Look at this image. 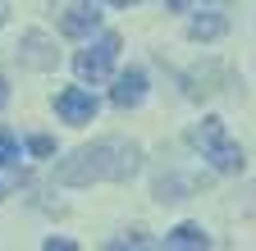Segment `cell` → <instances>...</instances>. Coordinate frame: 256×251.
<instances>
[{
    "label": "cell",
    "mask_w": 256,
    "mask_h": 251,
    "mask_svg": "<svg viewBox=\"0 0 256 251\" xmlns=\"http://www.w3.org/2000/svg\"><path fill=\"white\" fill-rule=\"evenodd\" d=\"M142 165V151L138 142H124V137H101L92 146H78L69 160H60L55 183L64 187H92V183H124L133 178Z\"/></svg>",
    "instance_id": "6da1fadb"
},
{
    "label": "cell",
    "mask_w": 256,
    "mask_h": 251,
    "mask_svg": "<svg viewBox=\"0 0 256 251\" xmlns=\"http://www.w3.org/2000/svg\"><path fill=\"white\" fill-rule=\"evenodd\" d=\"M188 142L202 151V160H210V169H220V174H242V146L229 137V128H224V119H202V123H192V133H188Z\"/></svg>",
    "instance_id": "7a4b0ae2"
},
{
    "label": "cell",
    "mask_w": 256,
    "mask_h": 251,
    "mask_svg": "<svg viewBox=\"0 0 256 251\" xmlns=\"http://www.w3.org/2000/svg\"><path fill=\"white\" fill-rule=\"evenodd\" d=\"M119 32H101L87 50H78V59H74V69H78V78H92V82H101L106 73H110V64H114V55H119Z\"/></svg>",
    "instance_id": "3957f363"
},
{
    "label": "cell",
    "mask_w": 256,
    "mask_h": 251,
    "mask_svg": "<svg viewBox=\"0 0 256 251\" xmlns=\"http://www.w3.org/2000/svg\"><path fill=\"white\" fill-rule=\"evenodd\" d=\"M55 114L64 123H92L96 119V96L87 87H64L60 96H55Z\"/></svg>",
    "instance_id": "277c9868"
},
{
    "label": "cell",
    "mask_w": 256,
    "mask_h": 251,
    "mask_svg": "<svg viewBox=\"0 0 256 251\" xmlns=\"http://www.w3.org/2000/svg\"><path fill=\"white\" fill-rule=\"evenodd\" d=\"M96 23H101V9L96 5H64L60 9V32L64 37H87Z\"/></svg>",
    "instance_id": "5b68a950"
},
{
    "label": "cell",
    "mask_w": 256,
    "mask_h": 251,
    "mask_svg": "<svg viewBox=\"0 0 256 251\" xmlns=\"http://www.w3.org/2000/svg\"><path fill=\"white\" fill-rule=\"evenodd\" d=\"M142 96H146V73H142V69H128V73H119V78H114L110 101H114L119 110H133V105H142Z\"/></svg>",
    "instance_id": "8992f818"
},
{
    "label": "cell",
    "mask_w": 256,
    "mask_h": 251,
    "mask_svg": "<svg viewBox=\"0 0 256 251\" xmlns=\"http://www.w3.org/2000/svg\"><path fill=\"white\" fill-rule=\"evenodd\" d=\"M18 64H28V69H50V64H55L50 37H46V32H28V37H23V50H18Z\"/></svg>",
    "instance_id": "52a82bcc"
},
{
    "label": "cell",
    "mask_w": 256,
    "mask_h": 251,
    "mask_svg": "<svg viewBox=\"0 0 256 251\" xmlns=\"http://www.w3.org/2000/svg\"><path fill=\"white\" fill-rule=\"evenodd\" d=\"M224 27H229L224 9H202L197 18L188 23V37H192V41H215V37H224Z\"/></svg>",
    "instance_id": "ba28073f"
},
{
    "label": "cell",
    "mask_w": 256,
    "mask_h": 251,
    "mask_svg": "<svg viewBox=\"0 0 256 251\" xmlns=\"http://www.w3.org/2000/svg\"><path fill=\"white\" fill-rule=\"evenodd\" d=\"M165 251H210V238L202 233V224H178L165 238Z\"/></svg>",
    "instance_id": "9c48e42d"
},
{
    "label": "cell",
    "mask_w": 256,
    "mask_h": 251,
    "mask_svg": "<svg viewBox=\"0 0 256 251\" xmlns=\"http://www.w3.org/2000/svg\"><path fill=\"white\" fill-rule=\"evenodd\" d=\"M106 251H151V238L142 233V229H133V233H128V238H114Z\"/></svg>",
    "instance_id": "30bf717a"
},
{
    "label": "cell",
    "mask_w": 256,
    "mask_h": 251,
    "mask_svg": "<svg viewBox=\"0 0 256 251\" xmlns=\"http://www.w3.org/2000/svg\"><path fill=\"white\" fill-rule=\"evenodd\" d=\"M18 160V137L10 128H0V165H14Z\"/></svg>",
    "instance_id": "8fae6325"
},
{
    "label": "cell",
    "mask_w": 256,
    "mask_h": 251,
    "mask_svg": "<svg viewBox=\"0 0 256 251\" xmlns=\"http://www.w3.org/2000/svg\"><path fill=\"white\" fill-rule=\"evenodd\" d=\"M28 151H32V155H50V151H55V142H50L46 133H37V137H28Z\"/></svg>",
    "instance_id": "7c38bea8"
},
{
    "label": "cell",
    "mask_w": 256,
    "mask_h": 251,
    "mask_svg": "<svg viewBox=\"0 0 256 251\" xmlns=\"http://www.w3.org/2000/svg\"><path fill=\"white\" fill-rule=\"evenodd\" d=\"M42 251H78V247H74L69 238H46V247H42Z\"/></svg>",
    "instance_id": "4fadbf2b"
},
{
    "label": "cell",
    "mask_w": 256,
    "mask_h": 251,
    "mask_svg": "<svg viewBox=\"0 0 256 251\" xmlns=\"http://www.w3.org/2000/svg\"><path fill=\"white\" fill-rule=\"evenodd\" d=\"M5 101H10V87H5V82H0V110H5Z\"/></svg>",
    "instance_id": "5bb4252c"
},
{
    "label": "cell",
    "mask_w": 256,
    "mask_h": 251,
    "mask_svg": "<svg viewBox=\"0 0 256 251\" xmlns=\"http://www.w3.org/2000/svg\"><path fill=\"white\" fill-rule=\"evenodd\" d=\"M0 18H5V5H0Z\"/></svg>",
    "instance_id": "9a60e30c"
}]
</instances>
